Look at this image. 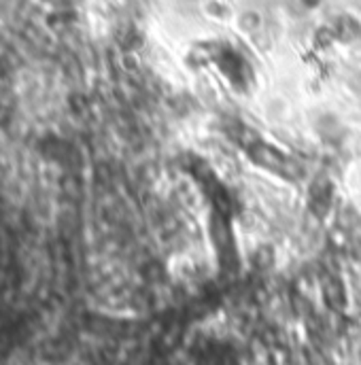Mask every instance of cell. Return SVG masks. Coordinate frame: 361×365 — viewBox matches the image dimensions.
<instances>
[{
    "mask_svg": "<svg viewBox=\"0 0 361 365\" xmlns=\"http://www.w3.org/2000/svg\"><path fill=\"white\" fill-rule=\"evenodd\" d=\"M317 132H319V136H321V141L328 143V145H332V147L340 145V143L344 141V136H346L344 125H342L336 117H332V115H325V117L321 119V123L317 125Z\"/></svg>",
    "mask_w": 361,
    "mask_h": 365,
    "instance_id": "6da1fadb",
    "label": "cell"
}]
</instances>
